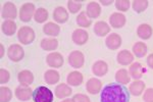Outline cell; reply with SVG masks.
<instances>
[{"mask_svg":"<svg viewBox=\"0 0 153 102\" xmlns=\"http://www.w3.org/2000/svg\"><path fill=\"white\" fill-rule=\"evenodd\" d=\"M100 99L101 102H129L130 94L120 84H108L101 91Z\"/></svg>","mask_w":153,"mask_h":102,"instance_id":"obj_1","label":"cell"},{"mask_svg":"<svg viewBox=\"0 0 153 102\" xmlns=\"http://www.w3.org/2000/svg\"><path fill=\"white\" fill-rule=\"evenodd\" d=\"M34 102H52L53 94L50 89L45 86H40L33 92Z\"/></svg>","mask_w":153,"mask_h":102,"instance_id":"obj_2","label":"cell"},{"mask_svg":"<svg viewBox=\"0 0 153 102\" xmlns=\"http://www.w3.org/2000/svg\"><path fill=\"white\" fill-rule=\"evenodd\" d=\"M18 38L23 45H29L35 40V32L31 27H22L18 33Z\"/></svg>","mask_w":153,"mask_h":102,"instance_id":"obj_3","label":"cell"},{"mask_svg":"<svg viewBox=\"0 0 153 102\" xmlns=\"http://www.w3.org/2000/svg\"><path fill=\"white\" fill-rule=\"evenodd\" d=\"M7 55H8L9 59L14 63H18L21 61L25 56V51L23 47L18 44H13L8 47V50H7Z\"/></svg>","mask_w":153,"mask_h":102,"instance_id":"obj_4","label":"cell"},{"mask_svg":"<svg viewBox=\"0 0 153 102\" xmlns=\"http://www.w3.org/2000/svg\"><path fill=\"white\" fill-rule=\"evenodd\" d=\"M35 5L33 3H25L23 6L21 7L19 10V19L22 22L28 23L31 21L32 16L35 14Z\"/></svg>","mask_w":153,"mask_h":102,"instance_id":"obj_5","label":"cell"},{"mask_svg":"<svg viewBox=\"0 0 153 102\" xmlns=\"http://www.w3.org/2000/svg\"><path fill=\"white\" fill-rule=\"evenodd\" d=\"M84 63H85V57H84V54L81 51L75 50L68 55V63L73 68H82L84 66Z\"/></svg>","mask_w":153,"mask_h":102,"instance_id":"obj_6","label":"cell"},{"mask_svg":"<svg viewBox=\"0 0 153 102\" xmlns=\"http://www.w3.org/2000/svg\"><path fill=\"white\" fill-rule=\"evenodd\" d=\"M18 11H16V7L12 2L8 1L5 2V4L2 7L1 10V16L3 19H14L16 17Z\"/></svg>","mask_w":153,"mask_h":102,"instance_id":"obj_7","label":"cell"},{"mask_svg":"<svg viewBox=\"0 0 153 102\" xmlns=\"http://www.w3.org/2000/svg\"><path fill=\"white\" fill-rule=\"evenodd\" d=\"M46 61L47 64L51 68H60L63 64V57L58 52H53V53H49L46 57Z\"/></svg>","mask_w":153,"mask_h":102,"instance_id":"obj_8","label":"cell"},{"mask_svg":"<svg viewBox=\"0 0 153 102\" xmlns=\"http://www.w3.org/2000/svg\"><path fill=\"white\" fill-rule=\"evenodd\" d=\"M105 44L110 50H117L122 45V37L115 33L110 34L108 37H106Z\"/></svg>","mask_w":153,"mask_h":102,"instance_id":"obj_9","label":"cell"},{"mask_svg":"<svg viewBox=\"0 0 153 102\" xmlns=\"http://www.w3.org/2000/svg\"><path fill=\"white\" fill-rule=\"evenodd\" d=\"M73 41L76 45H84L89 39V34L83 29H76L73 33Z\"/></svg>","mask_w":153,"mask_h":102,"instance_id":"obj_10","label":"cell"},{"mask_svg":"<svg viewBox=\"0 0 153 102\" xmlns=\"http://www.w3.org/2000/svg\"><path fill=\"white\" fill-rule=\"evenodd\" d=\"M101 88H102V82L96 78L90 79L86 84V89H87L88 93L92 94V95L99 93L101 91Z\"/></svg>","mask_w":153,"mask_h":102,"instance_id":"obj_11","label":"cell"},{"mask_svg":"<svg viewBox=\"0 0 153 102\" xmlns=\"http://www.w3.org/2000/svg\"><path fill=\"white\" fill-rule=\"evenodd\" d=\"M109 23L111 25L112 28L120 29L125 26L126 16L123 13H120V12H114V13H112L109 17Z\"/></svg>","mask_w":153,"mask_h":102,"instance_id":"obj_12","label":"cell"},{"mask_svg":"<svg viewBox=\"0 0 153 102\" xmlns=\"http://www.w3.org/2000/svg\"><path fill=\"white\" fill-rule=\"evenodd\" d=\"M53 19L55 22H57L59 24L66 23L68 19V13L66 11V9L62 6H58L54 9L53 11Z\"/></svg>","mask_w":153,"mask_h":102,"instance_id":"obj_13","label":"cell"},{"mask_svg":"<svg viewBox=\"0 0 153 102\" xmlns=\"http://www.w3.org/2000/svg\"><path fill=\"white\" fill-rule=\"evenodd\" d=\"M117 63L123 66H129L130 63H132L134 61V56L131 53L129 50H122L117 53Z\"/></svg>","mask_w":153,"mask_h":102,"instance_id":"obj_14","label":"cell"},{"mask_svg":"<svg viewBox=\"0 0 153 102\" xmlns=\"http://www.w3.org/2000/svg\"><path fill=\"white\" fill-rule=\"evenodd\" d=\"M129 71H130V76L132 78H134L135 80H139L140 78H142V76L146 71H145V68H143L142 64L140 63H134L131 64Z\"/></svg>","mask_w":153,"mask_h":102,"instance_id":"obj_15","label":"cell"},{"mask_svg":"<svg viewBox=\"0 0 153 102\" xmlns=\"http://www.w3.org/2000/svg\"><path fill=\"white\" fill-rule=\"evenodd\" d=\"M18 80L22 86H29L34 82V74L30 71H22L18 74Z\"/></svg>","mask_w":153,"mask_h":102,"instance_id":"obj_16","label":"cell"},{"mask_svg":"<svg viewBox=\"0 0 153 102\" xmlns=\"http://www.w3.org/2000/svg\"><path fill=\"white\" fill-rule=\"evenodd\" d=\"M86 13L88 14V16L90 17V19H96V17L99 16L101 13V7L99 4H98V2H96V1L89 2L87 5Z\"/></svg>","mask_w":153,"mask_h":102,"instance_id":"obj_17","label":"cell"},{"mask_svg":"<svg viewBox=\"0 0 153 102\" xmlns=\"http://www.w3.org/2000/svg\"><path fill=\"white\" fill-rule=\"evenodd\" d=\"M16 96L19 100L27 101L31 98V96H33V92H32L31 88H29V87L21 86L16 89Z\"/></svg>","mask_w":153,"mask_h":102,"instance_id":"obj_18","label":"cell"},{"mask_svg":"<svg viewBox=\"0 0 153 102\" xmlns=\"http://www.w3.org/2000/svg\"><path fill=\"white\" fill-rule=\"evenodd\" d=\"M66 81H68V84L71 86H80L81 84L83 83L84 81V77L83 74L80 73V71H71V73L68 74V78H66Z\"/></svg>","mask_w":153,"mask_h":102,"instance_id":"obj_19","label":"cell"},{"mask_svg":"<svg viewBox=\"0 0 153 102\" xmlns=\"http://www.w3.org/2000/svg\"><path fill=\"white\" fill-rule=\"evenodd\" d=\"M108 71V66L105 61L103 60H98L93 64V68H92V71L95 76L97 77H102L106 74Z\"/></svg>","mask_w":153,"mask_h":102,"instance_id":"obj_20","label":"cell"},{"mask_svg":"<svg viewBox=\"0 0 153 102\" xmlns=\"http://www.w3.org/2000/svg\"><path fill=\"white\" fill-rule=\"evenodd\" d=\"M145 89V83L141 80H135L130 86V93L134 96H140Z\"/></svg>","mask_w":153,"mask_h":102,"instance_id":"obj_21","label":"cell"},{"mask_svg":"<svg viewBox=\"0 0 153 102\" xmlns=\"http://www.w3.org/2000/svg\"><path fill=\"white\" fill-rule=\"evenodd\" d=\"M70 95H71V88L68 86L66 84H59L55 88V96L59 99L66 98Z\"/></svg>","mask_w":153,"mask_h":102,"instance_id":"obj_22","label":"cell"},{"mask_svg":"<svg viewBox=\"0 0 153 102\" xmlns=\"http://www.w3.org/2000/svg\"><path fill=\"white\" fill-rule=\"evenodd\" d=\"M152 33H153V30L149 25L147 24H142L138 27L137 29V34L138 36L140 37L141 39L143 40H147L149 39L150 37L152 36Z\"/></svg>","mask_w":153,"mask_h":102,"instance_id":"obj_23","label":"cell"},{"mask_svg":"<svg viewBox=\"0 0 153 102\" xmlns=\"http://www.w3.org/2000/svg\"><path fill=\"white\" fill-rule=\"evenodd\" d=\"M110 32V27L105 22H97L94 26V33L99 37H104Z\"/></svg>","mask_w":153,"mask_h":102,"instance_id":"obj_24","label":"cell"},{"mask_svg":"<svg viewBox=\"0 0 153 102\" xmlns=\"http://www.w3.org/2000/svg\"><path fill=\"white\" fill-rule=\"evenodd\" d=\"M59 79H60V77H59L58 71H53V69H49L44 74V80L49 85H54V84L58 83Z\"/></svg>","mask_w":153,"mask_h":102,"instance_id":"obj_25","label":"cell"},{"mask_svg":"<svg viewBox=\"0 0 153 102\" xmlns=\"http://www.w3.org/2000/svg\"><path fill=\"white\" fill-rule=\"evenodd\" d=\"M115 80H117V83L122 84V85H127L130 83V76L128 74V71L126 68H120V71H117L115 74Z\"/></svg>","mask_w":153,"mask_h":102,"instance_id":"obj_26","label":"cell"},{"mask_svg":"<svg viewBox=\"0 0 153 102\" xmlns=\"http://www.w3.org/2000/svg\"><path fill=\"white\" fill-rule=\"evenodd\" d=\"M1 30L6 36H12L16 31V24L13 21H5L2 24Z\"/></svg>","mask_w":153,"mask_h":102,"instance_id":"obj_27","label":"cell"},{"mask_svg":"<svg viewBox=\"0 0 153 102\" xmlns=\"http://www.w3.org/2000/svg\"><path fill=\"white\" fill-rule=\"evenodd\" d=\"M133 53L135 54L138 58L144 57L147 53V46L143 42H137L134 46H133Z\"/></svg>","mask_w":153,"mask_h":102,"instance_id":"obj_28","label":"cell"},{"mask_svg":"<svg viewBox=\"0 0 153 102\" xmlns=\"http://www.w3.org/2000/svg\"><path fill=\"white\" fill-rule=\"evenodd\" d=\"M41 47L46 51L55 50L58 47V41L56 39H43L41 41Z\"/></svg>","mask_w":153,"mask_h":102,"instance_id":"obj_29","label":"cell"},{"mask_svg":"<svg viewBox=\"0 0 153 102\" xmlns=\"http://www.w3.org/2000/svg\"><path fill=\"white\" fill-rule=\"evenodd\" d=\"M43 32L46 35H48V36H53L54 37V36H57V35L59 34V32H60V28H59L56 24L50 22V23H47L45 26L43 27Z\"/></svg>","mask_w":153,"mask_h":102,"instance_id":"obj_30","label":"cell"},{"mask_svg":"<svg viewBox=\"0 0 153 102\" xmlns=\"http://www.w3.org/2000/svg\"><path fill=\"white\" fill-rule=\"evenodd\" d=\"M76 24L80 27H82V28H89L91 26V24H92V21H90L88 19L87 13L85 11H82L76 16Z\"/></svg>","mask_w":153,"mask_h":102,"instance_id":"obj_31","label":"cell"},{"mask_svg":"<svg viewBox=\"0 0 153 102\" xmlns=\"http://www.w3.org/2000/svg\"><path fill=\"white\" fill-rule=\"evenodd\" d=\"M34 19L39 24L44 23L48 19V11L45 8H43V7H40V8H38L36 10L35 14H34Z\"/></svg>","mask_w":153,"mask_h":102,"instance_id":"obj_32","label":"cell"},{"mask_svg":"<svg viewBox=\"0 0 153 102\" xmlns=\"http://www.w3.org/2000/svg\"><path fill=\"white\" fill-rule=\"evenodd\" d=\"M148 4H149V2L146 1V0H135V1L132 2V7L136 12L140 13V12L144 11L147 8Z\"/></svg>","mask_w":153,"mask_h":102,"instance_id":"obj_33","label":"cell"},{"mask_svg":"<svg viewBox=\"0 0 153 102\" xmlns=\"http://www.w3.org/2000/svg\"><path fill=\"white\" fill-rule=\"evenodd\" d=\"M12 98V92L7 87L0 88V102H9Z\"/></svg>","mask_w":153,"mask_h":102,"instance_id":"obj_34","label":"cell"},{"mask_svg":"<svg viewBox=\"0 0 153 102\" xmlns=\"http://www.w3.org/2000/svg\"><path fill=\"white\" fill-rule=\"evenodd\" d=\"M114 3H115V7H117V9L120 11L129 10L130 5H131V2L129 1V0H117Z\"/></svg>","mask_w":153,"mask_h":102,"instance_id":"obj_35","label":"cell"},{"mask_svg":"<svg viewBox=\"0 0 153 102\" xmlns=\"http://www.w3.org/2000/svg\"><path fill=\"white\" fill-rule=\"evenodd\" d=\"M68 10H70L71 13H76V12H79L80 9L82 8V2L70 0V1L68 2Z\"/></svg>","mask_w":153,"mask_h":102,"instance_id":"obj_36","label":"cell"},{"mask_svg":"<svg viewBox=\"0 0 153 102\" xmlns=\"http://www.w3.org/2000/svg\"><path fill=\"white\" fill-rule=\"evenodd\" d=\"M10 79V74H9L8 71L4 68L0 69V83L1 84H6Z\"/></svg>","mask_w":153,"mask_h":102,"instance_id":"obj_37","label":"cell"},{"mask_svg":"<svg viewBox=\"0 0 153 102\" xmlns=\"http://www.w3.org/2000/svg\"><path fill=\"white\" fill-rule=\"evenodd\" d=\"M74 102H90V98L84 94H76L73 97Z\"/></svg>","mask_w":153,"mask_h":102,"instance_id":"obj_38","label":"cell"},{"mask_svg":"<svg viewBox=\"0 0 153 102\" xmlns=\"http://www.w3.org/2000/svg\"><path fill=\"white\" fill-rule=\"evenodd\" d=\"M143 100L145 102H153V89L149 88L145 91L144 95H143Z\"/></svg>","mask_w":153,"mask_h":102,"instance_id":"obj_39","label":"cell"},{"mask_svg":"<svg viewBox=\"0 0 153 102\" xmlns=\"http://www.w3.org/2000/svg\"><path fill=\"white\" fill-rule=\"evenodd\" d=\"M147 64L150 68H153V53L149 54L147 57Z\"/></svg>","mask_w":153,"mask_h":102,"instance_id":"obj_40","label":"cell"},{"mask_svg":"<svg viewBox=\"0 0 153 102\" xmlns=\"http://www.w3.org/2000/svg\"><path fill=\"white\" fill-rule=\"evenodd\" d=\"M0 51H1V53H0V57H3L4 56V47L2 44H0Z\"/></svg>","mask_w":153,"mask_h":102,"instance_id":"obj_41","label":"cell"},{"mask_svg":"<svg viewBox=\"0 0 153 102\" xmlns=\"http://www.w3.org/2000/svg\"><path fill=\"white\" fill-rule=\"evenodd\" d=\"M100 3H102L103 5H109V4L112 3V1H111V0H110V1H104V0H101Z\"/></svg>","mask_w":153,"mask_h":102,"instance_id":"obj_42","label":"cell"},{"mask_svg":"<svg viewBox=\"0 0 153 102\" xmlns=\"http://www.w3.org/2000/svg\"><path fill=\"white\" fill-rule=\"evenodd\" d=\"M62 102H74V100L73 99H65Z\"/></svg>","mask_w":153,"mask_h":102,"instance_id":"obj_43","label":"cell"}]
</instances>
